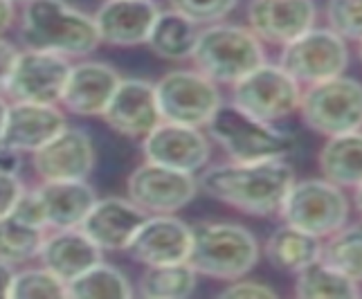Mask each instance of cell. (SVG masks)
I'll use <instances>...</instances> for the list:
<instances>
[{
  "instance_id": "19",
  "label": "cell",
  "mask_w": 362,
  "mask_h": 299,
  "mask_svg": "<svg viewBox=\"0 0 362 299\" xmlns=\"http://www.w3.org/2000/svg\"><path fill=\"white\" fill-rule=\"evenodd\" d=\"M158 16L153 0H106L95 16L99 41L117 47L146 43Z\"/></svg>"
},
{
  "instance_id": "43",
  "label": "cell",
  "mask_w": 362,
  "mask_h": 299,
  "mask_svg": "<svg viewBox=\"0 0 362 299\" xmlns=\"http://www.w3.org/2000/svg\"><path fill=\"white\" fill-rule=\"evenodd\" d=\"M11 3H30V0H11Z\"/></svg>"
},
{
  "instance_id": "34",
  "label": "cell",
  "mask_w": 362,
  "mask_h": 299,
  "mask_svg": "<svg viewBox=\"0 0 362 299\" xmlns=\"http://www.w3.org/2000/svg\"><path fill=\"white\" fill-rule=\"evenodd\" d=\"M169 5L196 25H211L226 18L236 7V0H169Z\"/></svg>"
},
{
  "instance_id": "13",
  "label": "cell",
  "mask_w": 362,
  "mask_h": 299,
  "mask_svg": "<svg viewBox=\"0 0 362 299\" xmlns=\"http://www.w3.org/2000/svg\"><path fill=\"white\" fill-rule=\"evenodd\" d=\"M142 140V151L146 160L162 167L196 173L209 160V142L196 127H185V124L162 119Z\"/></svg>"
},
{
  "instance_id": "21",
  "label": "cell",
  "mask_w": 362,
  "mask_h": 299,
  "mask_svg": "<svg viewBox=\"0 0 362 299\" xmlns=\"http://www.w3.org/2000/svg\"><path fill=\"white\" fill-rule=\"evenodd\" d=\"M119 81V74L110 66L86 61L70 68L61 102L74 115H102Z\"/></svg>"
},
{
  "instance_id": "17",
  "label": "cell",
  "mask_w": 362,
  "mask_h": 299,
  "mask_svg": "<svg viewBox=\"0 0 362 299\" xmlns=\"http://www.w3.org/2000/svg\"><path fill=\"white\" fill-rule=\"evenodd\" d=\"M146 214L133 201L104 198L95 201L90 211L81 221L79 230L99 250H129L133 236L140 230Z\"/></svg>"
},
{
  "instance_id": "28",
  "label": "cell",
  "mask_w": 362,
  "mask_h": 299,
  "mask_svg": "<svg viewBox=\"0 0 362 299\" xmlns=\"http://www.w3.org/2000/svg\"><path fill=\"white\" fill-rule=\"evenodd\" d=\"M196 275L187 261L148 266L140 281V295L148 299H185L196 291Z\"/></svg>"
},
{
  "instance_id": "42",
  "label": "cell",
  "mask_w": 362,
  "mask_h": 299,
  "mask_svg": "<svg viewBox=\"0 0 362 299\" xmlns=\"http://www.w3.org/2000/svg\"><path fill=\"white\" fill-rule=\"evenodd\" d=\"M356 209L360 211V216H362V184L356 187Z\"/></svg>"
},
{
  "instance_id": "31",
  "label": "cell",
  "mask_w": 362,
  "mask_h": 299,
  "mask_svg": "<svg viewBox=\"0 0 362 299\" xmlns=\"http://www.w3.org/2000/svg\"><path fill=\"white\" fill-rule=\"evenodd\" d=\"M322 259L354 281H362V225L342 228L331 234L322 250Z\"/></svg>"
},
{
  "instance_id": "1",
  "label": "cell",
  "mask_w": 362,
  "mask_h": 299,
  "mask_svg": "<svg viewBox=\"0 0 362 299\" xmlns=\"http://www.w3.org/2000/svg\"><path fill=\"white\" fill-rule=\"evenodd\" d=\"M295 182V171L284 160L264 162H230L211 167L203 173V192L216 201L236 207L252 216H268L279 211L288 189Z\"/></svg>"
},
{
  "instance_id": "29",
  "label": "cell",
  "mask_w": 362,
  "mask_h": 299,
  "mask_svg": "<svg viewBox=\"0 0 362 299\" xmlns=\"http://www.w3.org/2000/svg\"><path fill=\"white\" fill-rule=\"evenodd\" d=\"M45 241V230L16 218L14 214L0 216V261L5 264H25L39 257Z\"/></svg>"
},
{
  "instance_id": "36",
  "label": "cell",
  "mask_w": 362,
  "mask_h": 299,
  "mask_svg": "<svg viewBox=\"0 0 362 299\" xmlns=\"http://www.w3.org/2000/svg\"><path fill=\"white\" fill-rule=\"evenodd\" d=\"M23 194V184L18 176H9V173H0V216H5L16 205L18 196Z\"/></svg>"
},
{
  "instance_id": "35",
  "label": "cell",
  "mask_w": 362,
  "mask_h": 299,
  "mask_svg": "<svg viewBox=\"0 0 362 299\" xmlns=\"http://www.w3.org/2000/svg\"><path fill=\"white\" fill-rule=\"evenodd\" d=\"M221 297H239V299H259V297H277L270 286L261 283V281H241L234 279V283H230L226 291L221 293Z\"/></svg>"
},
{
  "instance_id": "32",
  "label": "cell",
  "mask_w": 362,
  "mask_h": 299,
  "mask_svg": "<svg viewBox=\"0 0 362 299\" xmlns=\"http://www.w3.org/2000/svg\"><path fill=\"white\" fill-rule=\"evenodd\" d=\"M68 286L61 281L54 272H49L45 266L25 270L14 275L9 297L14 299H36V297H66Z\"/></svg>"
},
{
  "instance_id": "9",
  "label": "cell",
  "mask_w": 362,
  "mask_h": 299,
  "mask_svg": "<svg viewBox=\"0 0 362 299\" xmlns=\"http://www.w3.org/2000/svg\"><path fill=\"white\" fill-rule=\"evenodd\" d=\"M232 86L234 106L270 124L295 113L302 99L299 83L291 74L281 66H272L266 61Z\"/></svg>"
},
{
  "instance_id": "5",
  "label": "cell",
  "mask_w": 362,
  "mask_h": 299,
  "mask_svg": "<svg viewBox=\"0 0 362 299\" xmlns=\"http://www.w3.org/2000/svg\"><path fill=\"white\" fill-rule=\"evenodd\" d=\"M207 127L211 138L234 162L284 160L295 146L288 133L272 129L270 122L247 115L234 104H221Z\"/></svg>"
},
{
  "instance_id": "40",
  "label": "cell",
  "mask_w": 362,
  "mask_h": 299,
  "mask_svg": "<svg viewBox=\"0 0 362 299\" xmlns=\"http://www.w3.org/2000/svg\"><path fill=\"white\" fill-rule=\"evenodd\" d=\"M11 20H14V3L11 0H0V34H3Z\"/></svg>"
},
{
  "instance_id": "3",
  "label": "cell",
  "mask_w": 362,
  "mask_h": 299,
  "mask_svg": "<svg viewBox=\"0 0 362 299\" xmlns=\"http://www.w3.org/2000/svg\"><path fill=\"white\" fill-rule=\"evenodd\" d=\"M259 261L255 234L236 223H198L192 228L189 264L198 275L234 281L247 275Z\"/></svg>"
},
{
  "instance_id": "44",
  "label": "cell",
  "mask_w": 362,
  "mask_h": 299,
  "mask_svg": "<svg viewBox=\"0 0 362 299\" xmlns=\"http://www.w3.org/2000/svg\"><path fill=\"white\" fill-rule=\"evenodd\" d=\"M360 61H362V41H360Z\"/></svg>"
},
{
  "instance_id": "30",
  "label": "cell",
  "mask_w": 362,
  "mask_h": 299,
  "mask_svg": "<svg viewBox=\"0 0 362 299\" xmlns=\"http://www.w3.org/2000/svg\"><path fill=\"white\" fill-rule=\"evenodd\" d=\"M68 297H93V299H129L133 297L131 281L127 279L122 270L106 266V264H95L68 283Z\"/></svg>"
},
{
  "instance_id": "11",
  "label": "cell",
  "mask_w": 362,
  "mask_h": 299,
  "mask_svg": "<svg viewBox=\"0 0 362 299\" xmlns=\"http://www.w3.org/2000/svg\"><path fill=\"white\" fill-rule=\"evenodd\" d=\"M129 196L144 214H173L187 207L198 192L194 173L144 162L129 176Z\"/></svg>"
},
{
  "instance_id": "8",
  "label": "cell",
  "mask_w": 362,
  "mask_h": 299,
  "mask_svg": "<svg viewBox=\"0 0 362 299\" xmlns=\"http://www.w3.org/2000/svg\"><path fill=\"white\" fill-rule=\"evenodd\" d=\"M160 117L165 122L203 127L221 106L216 83L198 70H173L156 83Z\"/></svg>"
},
{
  "instance_id": "18",
  "label": "cell",
  "mask_w": 362,
  "mask_h": 299,
  "mask_svg": "<svg viewBox=\"0 0 362 299\" xmlns=\"http://www.w3.org/2000/svg\"><path fill=\"white\" fill-rule=\"evenodd\" d=\"M250 30L257 39L286 45L313 28V0H252L247 9Z\"/></svg>"
},
{
  "instance_id": "22",
  "label": "cell",
  "mask_w": 362,
  "mask_h": 299,
  "mask_svg": "<svg viewBox=\"0 0 362 299\" xmlns=\"http://www.w3.org/2000/svg\"><path fill=\"white\" fill-rule=\"evenodd\" d=\"M39 257L43 266L68 286L102 261V250L79 228H68L45 236Z\"/></svg>"
},
{
  "instance_id": "6",
  "label": "cell",
  "mask_w": 362,
  "mask_h": 299,
  "mask_svg": "<svg viewBox=\"0 0 362 299\" xmlns=\"http://www.w3.org/2000/svg\"><path fill=\"white\" fill-rule=\"evenodd\" d=\"M306 127L327 135L362 129V83L349 77H331L310 83L299 99Z\"/></svg>"
},
{
  "instance_id": "12",
  "label": "cell",
  "mask_w": 362,
  "mask_h": 299,
  "mask_svg": "<svg viewBox=\"0 0 362 299\" xmlns=\"http://www.w3.org/2000/svg\"><path fill=\"white\" fill-rule=\"evenodd\" d=\"M70 68L72 66L66 57L43 52V49L18 52L5 93L14 102L57 104L64 95Z\"/></svg>"
},
{
  "instance_id": "38",
  "label": "cell",
  "mask_w": 362,
  "mask_h": 299,
  "mask_svg": "<svg viewBox=\"0 0 362 299\" xmlns=\"http://www.w3.org/2000/svg\"><path fill=\"white\" fill-rule=\"evenodd\" d=\"M21 165H23L21 151L11 148L5 142H0V173H9V176H16Z\"/></svg>"
},
{
  "instance_id": "20",
  "label": "cell",
  "mask_w": 362,
  "mask_h": 299,
  "mask_svg": "<svg viewBox=\"0 0 362 299\" xmlns=\"http://www.w3.org/2000/svg\"><path fill=\"white\" fill-rule=\"evenodd\" d=\"M66 129V115L54 104L14 102L7 108V122L0 142L16 151H36Z\"/></svg>"
},
{
  "instance_id": "37",
  "label": "cell",
  "mask_w": 362,
  "mask_h": 299,
  "mask_svg": "<svg viewBox=\"0 0 362 299\" xmlns=\"http://www.w3.org/2000/svg\"><path fill=\"white\" fill-rule=\"evenodd\" d=\"M18 59V49L0 39V93L7 90V83L11 77V70H14V64Z\"/></svg>"
},
{
  "instance_id": "33",
  "label": "cell",
  "mask_w": 362,
  "mask_h": 299,
  "mask_svg": "<svg viewBox=\"0 0 362 299\" xmlns=\"http://www.w3.org/2000/svg\"><path fill=\"white\" fill-rule=\"evenodd\" d=\"M329 28L349 41H362V0H329Z\"/></svg>"
},
{
  "instance_id": "27",
  "label": "cell",
  "mask_w": 362,
  "mask_h": 299,
  "mask_svg": "<svg viewBox=\"0 0 362 299\" xmlns=\"http://www.w3.org/2000/svg\"><path fill=\"white\" fill-rule=\"evenodd\" d=\"M295 281V295L304 299L313 297H358V281H354L342 270L331 266L329 261L317 259L313 264L302 268Z\"/></svg>"
},
{
  "instance_id": "16",
  "label": "cell",
  "mask_w": 362,
  "mask_h": 299,
  "mask_svg": "<svg viewBox=\"0 0 362 299\" xmlns=\"http://www.w3.org/2000/svg\"><path fill=\"white\" fill-rule=\"evenodd\" d=\"M32 162L43 180H86L95 167V146L88 133L66 127L36 148Z\"/></svg>"
},
{
  "instance_id": "2",
  "label": "cell",
  "mask_w": 362,
  "mask_h": 299,
  "mask_svg": "<svg viewBox=\"0 0 362 299\" xmlns=\"http://www.w3.org/2000/svg\"><path fill=\"white\" fill-rule=\"evenodd\" d=\"M21 39L30 49L59 57H86L102 43L95 18L64 0H30L21 20Z\"/></svg>"
},
{
  "instance_id": "23",
  "label": "cell",
  "mask_w": 362,
  "mask_h": 299,
  "mask_svg": "<svg viewBox=\"0 0 362 299\" xmlns=\"http://www.w3.org/2000/svg\"><path fill=\"white\" fill-rule=\"evenodd\" d=\"M34 192L39 196L45 225L54 230L79 228L97 201L95 189L86 180H43Z\"/></svg>"
},
{
  "instance_id": "4",
  "label": "cell",
  "mask_w": 362,
  "mask_h": 299,
  "mask_svg": "<svg viewBox=\"0 0 362 299\" xmlns=\"http://www.w3.org/2000/svg\"><path fill=\"white\" fill-rule=\"evenodd\" d=\"M192 59L198 72L214 83H236L264 64V47L252 30L211 23L198 32Z\"/></svg>"
},
{
  "instance_id": "24",
  "label": "cell",
  "mask_w": 362,
  "mask_h": 299,
  "mask_svg": "<svg viewBox=\"0 0 362 299\" xmlns=\"http://www.w3.org/2000/svg\"><path fill=\"white\" fill-rule=\"evenodd\" d=\"M320 169L338 187L362 184V129L331 135L320 151Z\"/></svg>"
},
{
  "instance_id": "41",
  "label": "cell",
  "mask_w": 362,
  "mask_h": 299,
  "mask_svg": "<svg viewBox=\"0 0 362 299\" xmlns=\"http://www.w3.org/2000/svg\"><path fill=\"white\" fill-rule=\"evenodd\" d=\"M7 104L0 99V138H3V131H5V122H7Z\"/></svg>"
},
{
  "instance_id": "25",
  "label": "cell",
  "mask_w": 362,
  "mask_h": 299,
  "mask_svg": "<svg viewBox=\"0 0 362 299\" xmlns=\"http://www.w3.org/2000/svg\"><path fill=\"white\" fill-rule=\"evenodd\" d=\"M322 250L324 243L320 236L293 228L288 223L284 228L274 230L266 243V254L270 264L286 272H299L308 264L322 259Z\"/></svg>"
},
{
  "instance_id": "10",
  "label": "cell",
  "mask_w": 362,
  "mask_h": 299,
  "mask_svg": "<svg viewBox=\"0 0 362 299\" xmlns=\"http://www.w3.org/2000/svg\"><path fill=\"white\" fill-rule=\"evenodd\" d=\"M349 64V49L340 34L331 28H310L297 39L286 43L281 49L279 66L291 74L297 83H317L338 77Z\"/></svg>"
},
{
  "instance_id": "7",
  "label": "cell",
  "mask_w": 362,
  "mask_h": 299,
  "mask_svg": "<svg viewBox=\"0 0 362 299\" xmlns=\"http://www.w3.org/2000/svg\"><path fill=\"white\" fill-rule=\"evenodd\" d=\"M281 218L320 239L344 228L349 218V201L342 187L331 180H302L293 182L279 207Z\"/></svg>"
},
{
  "instance_id": "26",
  "label": "cell",
  "mask_w": 362,
  "mask_h": 299,
  "mask_svg": "<svg viewBox=\"0 0 362 299\" xmlns=\"http://www.w3.org/2000/svg\"><path fill=\"white\" fill-rule=\"evenodd\" d=\"M198 39L196 23L185 18L178 11H165L156 18L151 34H148V47L153 49V54L169 59V61H182L192 59L194 45Z\"/></svg>"
},
{
  "instance_id": "39",
  "label": "cell",
  "mask_w": 362,
  "mask_h": 299,
  "mask_svg": "<svg viewBox=\"0 0 362 299\" xmlns=\"http://www.w3.org/2000/svg\"><path fill=\"white\" fill-rule=\"evenodd\" d=\"M14 275H16V272L11 270V264H5V261H0V297H9Z\"/></svg>"
},
{
  "instance_id": "15",
  "label": "cell",
  "mask_w": 362,
  "mask_h": 299,
  "mask_svg": "<svg viewBox=\"0 0 362 299\" xmlns=\"http://www.w3.org/2000/svg\"><path fill=\"white\" fill-rule=\"evenodd\" d=\"M192 250V228L171 214H153L133 236L129 252L135 261L148 266L182 264L189 259Z\"/></svg>"
},
{
  "instance_id": "14",
  "label": "cell",
  "mask_w": 362,
  "mask_h": 299,
  "mask_svg": "<svg viewBox=\"0 0 362 299\" xmlns=\"http://www.w3.org/2000/svg\"><path fill=\"white\" fill-rule=\"evenodd\" d=\"M102 117L119 135L146 138L162 122L156 86L142 79H122Z\"/></svg>"
}]
</instances>
